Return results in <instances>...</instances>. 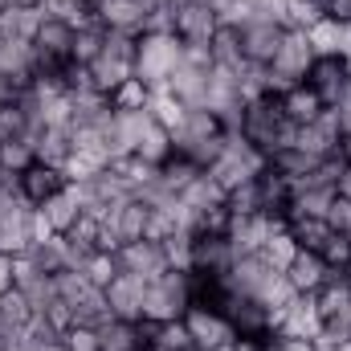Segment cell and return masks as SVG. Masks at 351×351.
Segmentation results:
<instances>
[{"label": "cell", "mask_w": 351, "mask_h": 351, "mask_svg": "<svg viewBox=\"0 0 351 351\" xmlns=\"http://www.w3.org/2000/svg\"><path fill=\"white\" fill-rule=\"evenodd\" d=\"M254 152H262L265 160L282 147L294 143V127L286 123L282 106H278V94H258V98H245L241 102V114H237V127H233Z\"/></svg>", "instance_id": "obj_1"}, {"label": "cell", "mask_w": 351, "mask_h": 351, "mask_svg": "<svg viewBox=\"0 0 351 351\" xmlns=\"http://www.w3.org/2000/svg\"><path fill=\"white\" fill-rule=\"evenodd\" d=\"M184 58V41L172 29H147L135 37V78L152 90H164Z\"/></svg>", "instance_id": "obj_2"}, {"label": "cell", "mask_w": 351, "mask_h": 351, "mask_svg": "<svg viewBox=\"0 0 351 351\" xmlns=\"http://www.w3.org/2000/svg\"><path fill=\"white\" fill-rule=\"evenodd\" d=\"M127 78H135V37H131V33H106V45H102V53L90 62L86 82H90L94 94L110 98Z\"/></svg>", "instance_id": "obj_3"}, {"label": "cell", "mask_w": 351, "mask_h": 351, "mask_svg": "<svg viewBox=\"0 0 351 351\" xmlns=\"http://www.w3.org/2000/svg\"><path fill=\"white\" fill-rule=\"evenodd\" d=\"M315 58H319V53H315L311 37H306L302 29H286V33H282V45H278V53H274V62L265 66V90H269V94H282V90L294 86V82H306Z\"/></svg>", "instance_id": "obj_4"}, {"label": "cell", "mask_w": 351, "mask_h": 351, "mask_svg": "<svg viewBox=\"0 0 351 351\" xmlns=\"http://www.w3.org/2000/svg\"><path fill=\"white\" fill-rule=\"evenodd\" d=\"M188 306H192V269L168 265L156 282H147L143 323H172V319H184Z\"/></svg>", "instance_id": "obj_5"}, {"label": "cell", "mask_w": 351, "mask_h": 351, "mask_svg": "<svg viewBox=\"0 0 351 351\" xmlns=\"http://www.w3.org/2000/svg\"><path fill=\"white\" fill-rule=\"evenodd\" d=\"M265 168V156L262 152H254L237 131L229 135V143H225V152L217 156V164L208 168V176L221 184V192H229V188H237V184H245V180H254V176Z\"/></svg>", "instance_id": "obj_6"}, {"label": "cell", "mask_w": 351, "mask_h": 351, "mask_svg": "<svg viewBox=\"0 0 351 351\" xmlns=\"http://www.w3.org/2000/svg\"><path fill=\"white\" fill-rule=\"evenodd\" d=\"M306 86L323 98V106H339L351 98V62L343 53H319L311 74H306Z\"/></svg>", "instance_id": "obj_7"}, {"label": "cell", "mask_w": 351, "mask_h": 351, "mask_svg": "<svg viewBox=\"0 0 351 351\" xmlns=\"http://www.w3.org/2000/svg\"><path fill=\"white\" fill-rule=\"evenodd\" d=\"M339 143H343V127H339V110L335 106H327L315 123H306V127H294V147L298 152H306L311 160H335L339 156Z\"/></svg>", "instance_id": "obj_8"}, {"label": "cell", "mask_w": 351, "mask_h": 351, "mask_svg": "<svg viewBox=\"0 0 351 351\" xmlns=\"http://www.w3.org/2000/svg\"><path fill=\"white\" fill-rule=\"evenodd\" d=\"M225 319H229V327H233L237 339H265V335H274V311L265 302H258V298H250V294L229 290Z\"/></svg>", "instance_id": "obj_9"}, {"label": "cell", "mask_w": 351, "mask_h": 351, "mask_svg": "<svg viewBox=\"0 0 351 351\" xmlns=\"http://www.w3.org/2000/svg\"><path fill=\"white\" fill-rule=\"evenodd\" d=\"M184 327H188V339L200 351H217L237 339L233 327H229V319H225V311H213V306H200V302H192L184 311Z\"/></svg>", "instance_id": "obj_10"}, {"label": "cell", "mask_w": 351, "mask_h": 351, "mask_svg": "<svg viewBox=\"0 0 351 351\" xmlns=\"http://www.w3.org/2000/svg\"><path fill=\"white\" fill-rule=\"evenodd\" d=\"M237 262L229 237H213V233H192L188 241V269L204 274V278H225Z\"/></svg>", "instance_id": "obj_11"}, {"label": "cell", "mask_w": 351, "mask_h": 351, "mask_svg": "<svg viewBox=\"0 0 351 351\" xmlns=\"http://www.w3.org/2000/svg\"><path fill=\"white\" fill-rule=\"evenodd\" d=\"M217 29H221V16L204 0H180L172 8V33L184 45H208Z\"/></svg>", "instance_id": "obj_12"}, {"label": "cell", "mask_w": 351, "mask_h": 351, "mask_svg": "<svg viewBox=\"0 0 351 351\" xmlns=\"http://www.w3.org/2000/svg\"><path fill=\"white\" fill-rule=\"evenodd\" d=\"M106 294V306L114 319H127V323H143V302H147V278L139 274H127L119 269L110 278V286L102 290Z\"/></svg>", "instance_id": "obj_13"}, {"label": "cell", "mask_w": 351, "mask_h": 351, "mask_svg": "<svg viewBox=\"0 0 351 351\" xmlns=\"http://www.w3.org/2000/svg\"><path fill=\"white\" fill-rule=\"evenodd\" d=\"M241 58H245V66H269L274 62V53H278V45H282V33H286V25L282 21H245L241 29Z\"/></svg>", "instance_id": "obj_14"}, {"label": "cell", "mask_w": 351, "mask_h": 351, "mask_svg": "<svg viewBox=\"0 0 351 351\" xmlns=\"http://www.w3.org/2000/svg\"><path fill=\"white\" fill-rule=\"evenodd\" d=\"M282 278H286V286H290L294 294H311V298H315V294H319V290L335 278V269L323 262L319 254L298 250V254H294V262L282 269Z\"/></svg>", "instance_id": "obj_15"}, {"label": "cell", "mask_w": 351, "mask_h": 351, "mask_svg": "<svg viewBox=\"0 0 351 351\" xmlns=\"http://www.w3.org/2000/svg\"><path fill=\"white\" fill-rule=\"evenodd\" d=\"M16 184H21V196L37 208V204H45L49 196H58L66 184H70V176L66 168H53V164H41V160H33L25 172L16 176Z\"/></svg>", "instance_id": "obj_16"}, {"label": "cell", "mask_w": 351, "mask_h": 351, "mask_svg": "<svg viewBox=\"0 0 351 351\" xmlns=\"http://www.w3.org/2000/svg\"><path fill=\"white\" fill-rule=\"evenodd\" d=\"M274 331H286V335H306L315 339L323 331V319H319V306L311 294H294L282 311H274Z\"/></svg>", "instance_id": "obj_17"}, {"label": "cell", "mask_w": 351, "mask_h": 351, "mask_svg": "<svg viewBox=\"0 0 351 351\" xmlns=\"http://www.w3.org/2000/svg\"><path fill=\"white\" fill-rule=\"evenodd\" d=\"M119 265H123L127 274H139V278L156 282V278L168 269L164 241H152V237H143V241H127V245L119 250Z\"/></svg>", "instance_id": "obj_18"}, {"label": "cell", "mask_w": 351, "mask_h": 351, "mask_svg": "<svg viewBox=\"0 0 351 351\" xmlns=\"http://www.w3.org/2000/svg\"><path fill=\"white\" fill-rule=\"evenodd\" d=\"M208 74H213V66H200V62L180 58L176 74L168 78V90H172L184 106H204V98H208Z\"/></svg>", "instance_id": "obj_19"}, {"label": "cell", "mask_w": 351, "mask_h": 351, "mask_svg": "<svg viewBox=\"0 0 351 351\" xmlns=\"http://www.w3.org/2000/svg\"><path fill=\"white\" fill-rule=\"evenodd\" d=\"M278 106H282V114H286V123H290V127H306V123H315V119L327 110V106H323V98L306 86V82L286 86L282 94H278Z\"/></svg>", "instance_id": "obj_20"}, {"label": "cell", "mask_w": 351, "mask_h": 351, "mask_svg": "<svg viewBox=\"0 0 351 351\" xmlns=\"http://www.w3.org/2000/svg\"><path fill=\"white\" fill-rule=\"evenodd\" d=\"M37 213H41V221H45L53 233H70V225L86 213V208H82V196H78V184H66L58 196H49L45 204H37Z\"/></svg>", "instance_id": "obj_21"}, {"label": "cell", "mask_w": 351, "mask_h": 351, "mask_svg": "<svg viewBox=\"0 0 351 351\" xmlns=\"http://www.w3.org/2000/svg\"><path fill=\"white\" fill-rule=\"evenodd\" d=\"M33 213H37V208H25V213H16V217H4V221H0V254H8V258H25V254L37 245Z\"/></svg>", "instance_id": "obj_22"}, {"label": "cell", "mask_w": 351, "mask_h": 351, "mask_svg": "<svg viewBox=\"0 0 351 351\" xmlns=\"http://www.w3.org/2000/svg\"><path fill=\"white\" fill-rule=\"evenodd\" d=\"M98 351H143V327L110 315L98 323Z\"/></svg>", "instance_id": "obj_23"}, {"label": "cell", "mask_w": 351, "mask_h": 351, "mask_svg": "<svg viewBox=\"0 0 351 351\" xmlns=\"http://www.w3.org/2000/svg\"><path fill=\"white\" fill-rule=\"evenodd\" d=\"M286 233L294 237L298 250H306V254H323V245L331 241L335 229H331L323 217H286Z\"/></svg>", "instance_id": "obj_24"}, {"label": "cell", "mask_w": 351, "mask_h": 351, "mask_svg": "<svg viewBox=\"0 0 351 351\" xmlns=\"http://www.w3.org/2000/svg\"><path fill=\"white\" fill-rule=\"evenodd\" d=\"M208 53H213V66H221V70H233V74L245 70V58H241V33H237L233 25H221V29L213 33Z\"/></svg>", "instance_id": "obj_25"}, {"label": "cell", "mask_w": 351, "mask_h": 351, "mask_svg": "<svg viewBox=\"0 0 351 351\" xmlns=\"http://www.w3.org/2000/svg\"><path fill=\"white\" fill-rule=\"evenodd\" d=\"M33 152H37V160H41V164L66 168V164H70V152H74V139H70V131H66V127H41V135H37Z\"/></svg>", "instance_id": "obj_26"}, {"label": "cell", "mask_w": 351, "mask_h": 351, "mask_svg": "<svg viewBox=\"0 0 351 351\" xmlns=\"http://www.w3.org/2000/svg\"><path fill=\"white\" fill-rule=\"evenodd\" d=\"M41 8H25V4H8L0 8V33L12 37V41H33L37 25H41Z\"/></svg>", "instance_id": "obj_27"}, {"label": "cell", "mask_w": 351, "mask_h": 351, "mask_svg": "<svg viewBox=\"0 0 351 351\" xmlns=\"http://www.w3.org/2000/svg\"><path fill=\"white\" fill-rule=\"evenodd\" d=\"M176 152L172 143V131L164 127V123H156V119H147V127H143V135H139V143H135V156H143L147 164H164L168 156Z\"/></svg>", "instance_id": "obj_28"}, {"label": "cell", "mask_w": 351, "mask_h": 351, "mask_svg": "<svg viewBox=\"0 0 351 351\" xmlns=\"http://www.w3.org/2000/svg\"><path fill=\"white\" fill-rule=\"evenodd\" d=\"M348 302H351V290H348V282H343L339 274L315 294V306H319V319H323V323H335V319L348 311Z\"/></svg>", "instance_id": "obj_29"}, {"label": "cell", "mask_w": 351, "mask_h": 351, "mask_svg": "<svg viewBox=\"0 0 351 351\" xmlns=\"http://www.w3.org/2000/svg\"><path fill=\"white\" fill-rule=\"evenodd\" d=\"M323 16H327V12H323V0H286V4H282V25H286V29L311 33Z\"/></svg>", "instance_id": "obj_30"}, {"label": "cell", "mask_w": 351, "mask_h": 351, "mask_svg": "<svg viewBox=\"0 0 351 351\" xmlns=\"http://www.w3.org/2000/svg\"><path fill=\"white\" fill-rule=\"evenodd\" d=\"M102 45H106V29H102V25H82V29H74V66H78V70H90V62L102 53Z\"/></svg>", "instance_id": "obj_31"}, {"label": "cell", "mask_w": 351, "mask_h": 351, "mask_svg": "<svg viewBox=\"0 0 351 351\" xmlns=\"http://www.w3.org/2000/svg\"><path fill=\"white\" fill-rule=\"evenodd\" d=\"M78 269L86 274V278L94 282V286H98V290H106V286H110V278H114V274H119L123 265H119V254H106V250H94V254H86V258L78 262Z\"/></svg>", "instance_id": "obj_32"}, {"label": "cell", "mask_w": 351, "mask_h": 351, "mask_svg": "<svg viewBox=\"0 0 351 351\" xmlns=\"http://www.w3.org/2000/svg\"><path fill=\"white\" fill-rule=\"evenodd\" d=\"M33 160H37V152H33L29 139H8V143H0V176H21Z\"/></svg>", "instance_id": "obj_33"}, {"label": "cell", "mask_w": 351, "mask_h": 351, "mask_svg": "<svg viewBox=\"0 0 351 351\" xmlns=\"http://www.w3.org/2000/svg\"><path fill=\"white\" fill-rule=\"evenodd\" d=\"M147 102H152V86H143L139 78H127L110 94V110H147Z\"/></svg>", "instance_id": "obj_34"}, {"label": "cell", "mask_w": 351, "mask_h": 351, "mask_svg": "<svg viewBox=\"0 0 351 351\" xmlns=\"http://www.w3.org/2000/svg\"><path fill=\"white\" fill-rule=\"evenodd\" d=\"M294 254H298V245H294V237L286 233V225H282V229H278V233L262 245V258L269 265H278V269H286V265L294 262Z\"/></svg>", "instance_id": "obj_35"}, {"label": "cell", "mask_w": 351, "mask_h": 351, "mask_svg": "<svg viewBox=\"0 0 351 351\" xmlns=\"http://www.w3.org/2000/svg\"><path fill=\"white\" fill-rule=\"evenodd\" d=\"M311 45H315V53H339V41H343V25H335L331 16H323L311 33Z\"/></svg>", "instance_id": "obj_36"}, {"label": "cell", "mask_w": 351, "mask_h": 351, "mask_svg": "<svg viewBox=\"0 0 351 351\" xmlns=\"http://www.w3.org/2000/svg\"><path fill=\"white\" fill-rule=\"evenodd\" d=\"M62 339L70 351H98V327L94 323H70L62 331Z\"/></svg>", "instance_id": "obj_37"}, {"label": "cell", "mask_w": 351, "mask_h": 351, "mask_svg": "<svg viewBox=\"0 0 351 351\" xmlns=\"http://www.w3.org/2000/svg\"><path fill=\"white\" fill-rule=\"evenodd\" d=\"M262 351H319V343H315V339H306V335L274 331V335H265V339H262Z\"/></svg>", "instance_id": "obj_38"}, {"label": "cell", "mask_w": 351, "mask_h": 351, "mask_svg": "<svg viewBox=\"0 0 351 351\" xmlns=\"http://www.w3.org/2000/svg\"><path fill=\"white\" fill-rule=\"evenodd\" d=\"M319 258L339 274V269L351 262V237H348V233H331V241L323 245V254H319Z\"/></svg>", "instance_id": "obj_39"}, {"label": "cell", "mask_w": 351, "mask_h": 351, "mask_svg": "<svg viewBox=\"0 0 351 351\" xmlns=\"http://www.w3.org/2000/svg\"><path fill=\"white\" fill-rule=\"evenodd\" d=\"M335 233H351V200L348 196H339L335 192V200H331V208H327V217H323Z\"/></svg>", "instance_id": "obj_40"}, {"label": "cell", "mask_w": 351, "mask_h": 351, "mask_svg": "<svg viewBox=\"0 0 351 351\" xmlns=\"http://www.w3.org/2000/svg\"><path fill=\"white\" fill-rule=\"evenodd\" d=\"M323 12L335 25H351V0H323Z\"/></svg>", "instance_id": "obj_41"}, {"label": "cell", "mask_w": 351, "mask_h": 351, "mask_svg": "<svg viewBox=\"0 0 351 351\" xmlns=\"http://www.w3.org/2000/svg\"><path fill=\"white\" fill-rule=\"evenodd\" d=\"M12 286H16V258L0 254V294H4V290H12Z\"/></svg>", "instance_id": "obj_42"}, {"label": "cell", "mask_w": 351, "mask_h": 351, "mask_svg": "<svg viewBox=\"0 0 351 351\" xmlns=\"http://www.w3.org/2000/svg\"><path fill=\"white\" fill-rule=\"evenodd\" d=\"M217 351H262V339H233V343H225Z\"/></svg>", "instance_id": "obj_43"}, {"label": "cell", "mask_w": 351, "mask_h": 351, "mask_svg": "<svg viewBox=\"0 0 351 351\" xmlns=\"http://www.w3.org/2000/svg\"><path fill=\"white\" fill-rule=\"evenodd\" d=\"M335 110H339V127H343V135H351V98L348 102H339Z\"/></svg>", "instance_id": "obj_44"}, {"label": "cell", "mask_w": 351, "mask_h": 351, "mask_svg": "<svg viewBox=\"0 0 351 351\" xmlns=\"http://www.w3.org/2000/svg\"><path fill=\"white\" fill-rule=\"evenodd\" d=\"M339 53L351 62V25H343V41H339Z\"/></svg>", "instance_id": "obj_45"}, {"label": "cell", "mask_w": 351, "mask_h": 351, "mask_svg": "<svg viewBox=\"0 0 351 351\" xmlns=\"http://www.w3.org/2000/svg\"><path fill=\"white\" fill-rule=\"evenodd\" d=\"M339 160L351 168V135H343V143H339Z\"/></svg>", "instance_id": "obj_46"}, {"label": "cell", "mask_w": 351, "mask_h": 351, "mask_svg": "<svg viewBox=\"0 0 351 351\" xmlns=\"http://www.w3.org/2000/svg\"><path fill=\"white\" fill-rule=\"evenodd\" d=\"M335 323H339V327H343V331H348V339H351V302H348V311H343V315H339V319H335Z\"/></svg>", "instance_id": "obj_47"}, {"label": "cell", "mask_w": 351, "mask_h": 351, "mask_svg": "<svg viewBox=\"0 0 351 351\" xmlns=\"http://www.w3.org/2000/svg\"><path fill=\"white\" fill-rule=\"evenodd\" d=\"M339 278H343V282H348V290H351V262L343 265V269H339Z\"/></svg>", "instance_id": "obj_48"}, {"label": "cell", "mask_w": 351, "mask_h": 351, "mask_svg": "<svg viewBox=\"0 0 351 351\" xmlns=\"http://www.w3.org/2000/svg\"><path fill=\"white\" fill-rule=\"evenodd\" d=\"M184 351H200V348H184Z\"/></svg>", "instance_id": "obj_49"}, {"label": "cell", "mask_w": 351, "mask_h": 351, "mask_svg": "<svg viewBox=\"0 0 351 351\" xmlns=\"http://www.w3.org/2000/svg\"><path fill=\"white\" fill-rule=\"evenodd\" d=\"M0 351H16V348H0Z\"/></svg>", "instance_id": "obj_50"}, {"label": "cell", "mask_w": 351, "mask_h": 351, "mask_svg": "<svg viewBox=\"0 0 351 351\" xmlns=\"http://www.w3.org/2000/svg\"><path fill=\"white\" fill-rule=\"evenodd\" d=\"M274 4H286V0H274Z\"/></svg>", "instance_id": "obj_51"}, {"label": "cell", "mask_w": 351, "mask_h": 351, "mask_svg": "<svg viewBox=\"0 0 351 351\" xmlns=\"http://www.w3.org/2000/svg\"><path fill=\"white\" fill-rule=\"evenodd\" d=\"M0 8H4V0H0Z\"/></svg>", "instance_id": "obj_52"}, {"label": "cell", "mask_w": 351, "mask_h": 351, "mask_svg": "<svg viewBox=\"0 0 351 351\" xmlns=\"http://www.w3.org/2000/svg\"><path fill=\"white\" fill-rule=\"evenodd\" d=\"M348 237H351V233H348Z\"/></svg>", "instance_id": "obj_53"}]
</instances>
